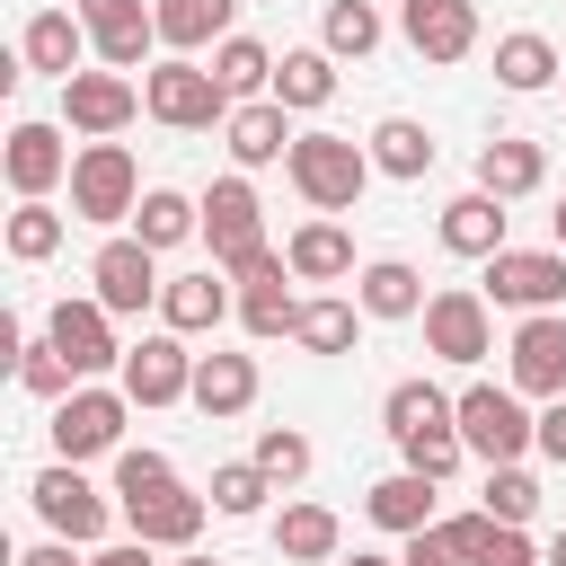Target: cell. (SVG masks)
<instances>
[{"label":"cell","instance_id":"46","mask_svg":"<svg viewBox=\"0 0 566 566\" xmlns=\"http://www.w3.org/2000/svg\"><path fill=\"white\" fill-rule=\"evenodd\" d=\"M398 566H460V548H451L442 531H407V548H398Z\"/></svg>","mask_w":566,"mask_h":566},{"label":"cell","instance_id":"18","mask_svg":"<svg viewBox=\"0 0 566 566\" xmlns=\"http://www.w3.org/2000/svg\"><path fill=\"white\" fill-rule=\"evenodd\" d=\"M292 106H274V97H239L230 106V124H221V150L239 159V168H274V159H292Z\"/></svg>","mask_w":566,"mask_h":566},{"label":"cell","instance_id":"40","mask_svg":"<svg viewBox=\"0 0 566 566\" xmlns=\"http://www.w3.org/2000/svg\"><path fill=\"white\" fill-rule=\"evenodd\" d=\"M212 513H230V522H248V513H265V495H274V478L256 469V460H230V469H212Z\"/></svg>","mask_w":566,"mask_h":566},{"label":"cell","instance_id":"36","mask_svg":"<svg viewBox=\"0 0 566 566\" xmlns=\"http://www.w3.org/2000/svg\"><path fill=\"white\" fill-rule=\"evenodd\" d=\"M274 62H283V53H265L256 35H221V44H212V80H221L230 97H265V88H274Z\"/></svg>","mask_w":566,"mask_h":566},{"label":"cell","instance_id":"26","mask_svg":"<svg viewBox=\"0 0 566 566\" xmlns=\"http://www.w3.org/2000/svg\"><path fill=\"white\" fill-rule=\"evenodd\" d=\"M283 256H292V274H301V283H345V274H354V239H345V221H336V212L301 221V230L283 239Z\"/></svg>","mask_w":566,"mask_h":566},{"label":"cell","instance_id":"33","mask_svg":"<svg viewBox=\"0 0 566 566\" xmlns=\"http://www.w3.org/2000/svg\"><path fill=\"white\" fill-rule=\"evenodd\" d=\"M133 239L142 248H186V239H203V203L177 195V186H150L142 212H133Z\"/></svg>","mask_w":566,"mask_h":566},{"label":"cell","instance_id":"44","mask_svg":"<svg viewBox=\"0 0 566 566\" xmlns=\"http://www.w3.org/2000/svg\"><path fill=\"white\" fill-rule=\"evenodd\" d=\"M18 380H27V389H35V398H71V389H80V371H71V354H62V345H53V336H44V345H27V354H18Z\"/></svg>","mask_w":566,"mask_h":566},{"label":"cell","instance_id":"13","mask_svg":"<svg viewBox=\"0 0 566 566\" xmlns=\"http://www.w3.org/2000/svg\"><path fill=\"white\" fill-rule=\"evenodd\" d=\"M44 336L71 354V371L88 380V371H124V345H115V310L88 292V301H53V318H44Z\"/></svg>","mask_w":566,"mask_h":566},{"label":"cell","instance_id":"47","mask_svg":"<svg viewBox=\"0 0 566 566\" xmlns=\"http://www.w3.org/2000/svg\"><path fill=\"white\" fill-rule=\"evenodd\" d=\"M531 451L566 469V398H548V407H539V442H531Z\"/></svg>","mask_w":566,"mask_h":566},{"label":"cell","instance_id":"15","mask_svg":"<svg viewBox=\"0 0 566 566\" xmlns=\"http://www.w3.org/2000/svg\"><path fill=\"white\" fill-rule=\"evenodd\" d=\"M513 389L522 398H566V310H531L513 327Z\"/></svg>","mask_w":566,"mask_h":566},{"label":"cell","instance_id":"11","mask_svg":"<svg viewBox=\"0 0 566 566\" xmlns=\"http://www.w3.org/2000/svg\"><path fill=\"white\" fill-rule=\"evenodd\" d=\"M124 398L133 407H177L186 389H195V354H186V336L168 327V336H142V345H124Z\"/></svg>","mask_w":566,"mask_h":566},{"label":"cell","instance_id":"19","mask_svg":"<svg viewBox=\"0 0 566 566\" xmlns=\"http://www.w3.org/2000/svg\"><path fill=\"white\" fill-rule=\"evenodd\" d=\"M88 44H97V35H88V18H80V9H35V18H27V35H18V62H27V71H44V80H71V71L88 62Z\"/></svg>","mask_w":566,"mask_h":566},{"label":"cell","instance_id":"27","mask_svg":"<svg viewBox=\"0 0 566 566\" xmlns=\"http://www.w3.org/2000/svg\"><path fill=\"white\" fill-rule=\"evenodd\" d=\"M265 97H274V106H292V115H318V106L336 97V53H327V44H301V53H283Z\"/></svg>","mask_w":566,"mask_h":566},{"label":"cell","instance_id":"31","mask_svg":"<svg viewBox=\"0 0 566 566\" xmlns=\"http://www.w3.org/2000/svg\"><path fill=\"white\" fill-rule=\"evenodd\" d=\"M539 177H548L539 142H522V133H495V142H478V186H486V195H504V203H513V195H531Z\"/></svg>","mask_w":566,"mask_h":566},{"label":"cell","instance_id":"3","mask_svg":"<svg viewBox=\"0 0 566 566\" xmlns=\"http://www.w3.org/2000/svg\"><path fill=\"white\" fill-rule=\"evenodd\" d=\"M283 168H292V186H301L310 212H354L363 186L380 177V168H371V142H354V133H301Z\"/></svg>","mask_w":566,"mask_h":566},{"label":"cell","instance_id":"50","mask_svg":"<svg viewBox=\"0 0 566 566\" xmlns=\"http://www.w3.org/2000/svg\"><path fill=\"white\" fill-rule=\"evenodd\" d=\"M539 566H566V531H557V539H548V548H539Z\"/></svg>","mask_w":566,"mask_h":566},{"label":"cell","instance_id":"22","mask_svg":"<svg viewBox=\"0 0 566 566\" xmlns=\"http://www.w3.org/2000/svg\"><path fill=\"white\" fill-rule=\"evenodd\" d=\"M354 301H363V318H424V274L407 265V256H371L363 274H354Z\"/></svg>","mask_w":566,"mask_h":566},{"label":"cell","instance_id":"23","mask_svg":"<svg viewBox=\"0 0 566 566\" xmlns=\"http://www.w3.org/2000/svg\"><path fill=\"white\" fill-rule=\"evenodd\" d=\"M212 424L256 407V354H195V389H186Z\"/></svg>","mask_w":566,"mask_h":566},{"label":"cell","instance_id":"1","mask_svg":"<svg viewBox=\"0 0 566 566\" xmlns=\"http://www.w3.org/2000/svg\"><path fill=\"white\" fill-rule=\"evenodd\" d=\"M380 433L398 442V460L407 469H424V478H451L460 469V398L451 389H433V380H398L389 398H380Z\"/></svg>","mask_w":566,"mask_h":566},{"label":"cell","instance_id":"25","mask_svg":"<svg viewBox=\"0 0 566 566\" xmlns=\"http://www.w3.org/2000/svg\"><path fill=\"white\" fill-rule=\"evenodd\" d=\"M203 513H212V495L168 486V495H150V504H124V531H133V539H150V548H195Z\"/></svg>","mask_w":566,"mask_h":566},{"label":"cell","instance_id":"34","mask_svg":"<svg viewBox=\"0 0 566 566\" xmlns=\"http://www.w3.org/2000/svg\"><path fill=\"white\" fill-rule=\"evenodd\" d=\"M495 80H504L513 97H539V88L557 80V44H548V35H531V27L495 35Z\"/></svg>","mask_w":566,"mask_h":566},{"label":"cell","instance_id":"29","mask_svg":"<svg viewBox=\"0 0 566 566\" xmlns=\"http://www.w3.org/2000/svg\"><path fill=\"white\" fill-rule=\"evenodd\" d=\"M274 548H283V566H336V548H345V522H336L327 504H283V522H274Z\"/></svg>","mask_w":566,"mask_h":566},{"label":"cell","instance_id":"53","mask_svg":"<svg viewBox=\"0 0 566 566\" xmlns=\"http://www.w3.org/2000/svg\"><path fill=\"white\" fill-rule=\"evenodd\" d=\"M177 566H221V557H195V548H186V557H177Z\"/></svg>","mask_w":566,"mask_h":566},{"label":"cell","instance_id":"35","mask_svg":"<svg viewBox=\"0 0 566 566\" xmlns=\"http://www.w3.org/2000/svg\"><path fill=\"white\" fill-rule=\"evenodd\" d=\"M354 336H363V301H336V292L301 301V327H292V345H310V354H354Z\"/></svg>","mask_w":566,"mask_h":566},{"label":"cell","instance_id":"9","mask_svg":"<svg viewBox=\"0 0 566 566\" xmlns=\"http://www.w3.org/2000/svg\"><path fill=\"white\" fill-rule=\"evenodd\" d=\"M27 504L44 513V531H62V539H80V548H97V539H106V495L80 478V460H53V469H35Z\"/></svg>","mask_w":566,"mask_h":566},{"label":"cell","instance_id":"17","mask_svg":"<svg viewBox=\"0 0 566 566\" xmlns=\"http://www.w3.org/2000/svg\"><path fill=\"white\" fill-rule=\"evenodd\" d=\"M71 9L88 18V35H97V62H106V71H142V62H150V44H159L150 0H71Z\"/></svg>","mask_w":566,"mask_h":566},{"label":"cell","instance_id":"6","mask_svg":"<svg viewBox=\"0 0 566 566\" xmlns=\"http://www.w3.org/2000/svg\"><path fill=\"white\" fill-rule=\"evenodd\" d=\"M495 301L478 292V283H442L433 301H424V354H442V363H486L495 354V318H486Z\"/></svg>","mask_w":566,"mask_h":566},{"label":"cell","instance_id":"14","mask_svg":"<svg viewBox=\"0 0 566 566\" xmlns=\"http://www.w3.org/2000/svg\"><path fill=\"white\" fill-rule=\"evenodd\" d=\"M203 239H212V265H221V274H230V265H239L248 248H265L248 168H239V177H212V186H203Z\"/></svg>","mask_w":566,"mask_h":566},{"label":"cell","instance_id":"5","mask_svg":"<svg viewBox=\"0 0 566 566\" xmlns=\"http://www.w3.org/2000/svg\"><path fill=\"white\" fill-rule=\"evenodd\" d=\"M142 168H133V150L124 142H80V159H71V221H133L142 212Z\"/></svg>","mask_w":566,"mask_h":566},{"label":"cell","instance_id":"2","mask_svg":"<svg viewBox=\"0 0 566 566\" xmlns=\"http://www.w3.org/2000/svg\"><path fill=\"white\" fill-rule=\"evenodd\" d=\"M230 88L212 80V62H195V53H177V62H150L142 71V115L150 124H168V133H221L230 124Z\"/></svg>","mask_w":566,"mask_h":566},{"label":"cell","instance_id":"38","mask_svg":"<svg viewBox=\"0 0 566 566\" xmlns=\"http://www.w3.org/2000/svg\"><path fill=\"white\" fill-rule=\"evenodd\" d=\"M318 44H327L336 62H363V53L380 44V9H371V0H327V27H318Z\"/></svg>","mask_w":566,"mask_h":566},{"label":"cell","instance_id":"42","mask_svg":"<svg viewBox=\"0 0 566 566\" xmlns=\"http://www.w3.org/2000/svg\"><path fill=\"white\" fill-rule=\"evenodd\" d=\"M168 486H177L168 451H115V504H150V495H168Z\"/></svg>","mask_w":566,"mask_h":566},{"label":"cell","instance_id":"12","mask_svg":"<svg viewBox=\"0 0 566 566\" xmlns=\"http://www.w3.org/2000/svg\"><path fill=\"white\" fill-rule=\"evenodd\" d=\"M62 115H71V133L115 142V133L142 115V88H133L124 71H71V80H62Z\"/></svg>","mask_w":566,"mask_h":566},{"label":"cell","instance_id":"51","mask_svg":"<svg viewBox=\"0 0 566 566\" xmlns=\"http://www.w3.org/2000/svg\"><path fill=\"white\" fill-rule=\"evenodd\" d=\"M548 230H557V248H566V203H557V212H548Z\"/></svg>","mask_w":566,"mask_h":566},{"label":"cell","instance_id":"48","mask_svg":"<svg viewBox=\"0 0 566 566\" xmlns=\"http://www.w3.org/2000/svg\"><path fill=\"white\" fill-rule=\"evenodd\" d=\"M18 566H88V557H80V539H62V531H53V539H44V548H27Z\"/></svg>","mask_w":566,"mask_h":566},{"label":"cell","instance_id":"7","mask_svg":"<svg viewBox=\"0 0 566 566\" xmlns=\"http://www.w3.org/2000/svg\"><path fill=\"white\" fill-rule=\"evenodd\" d=\"M495 310H566V248H495L486 256V283H478Z\"/></svg>","mask_w":566,"mask_h":566},{"label":"cell","instance_id":"30","mask_svg":"<svg viewBox=\"0 0 566 566\" xmlns=\"http://www.w3.org/2000/svg\"><path fill=\"white\" fill-rule=\"evenodd\" d=\"M150 18H159V44L168 53H203V44L230 35L239 0H150Z\"/></svg>","mask_w":566,"mask_h":566},{"label":"cell","instance_id":"32","mask_svg":"<svg viewBox=\"0 0 566 566\" xmlns=\"http://www.w3.org/2000/svg\"><path fill=\"white\" fill-rule=\"evenodd\" d=\"M371 168L398 177V186H416V177L433 168V133H424L416 115H380V124H371Z\"/></svg>","mask_w":566,"mask_h":566},{"label":"cell","instance_id":"10","mask_svg":"<svg viewBox=\"0 0 566 566\" xmlns=\"http://www.w3.org/2000/svg\"><path fill=\"white\" fill-rule=\"evenodd\" d=\"M88 283H97V301L115 310V318H142L168 283H159V248H142V239H106L97 256H88Z\"/></svg>","mask_w":566,"mask_h":566},{"label":"cell","instance_id":"8","mask_svg":"<svg viewBox=\"0 0 566 566\" xmlns=\"http://www.w3.org/2000/svg\"><path fill=\"white\" fill-rule=\"evenodd\" d=\"M124 416H133V398H124V380L115 389H71V398H53V451L62 460H97V451H115L124 442Z\"/></svg>","mask_w":566,"mask_h":566},{"label":"cell","instance_id":"43","mask_svg":"<svg viewBox=\"0 0 566 566\" xmlns=\"http://www.w3.org/2000/svg\"><path fill=\"white\" fill-rule=\"evenodd\" d=\"M486 513H495V522H531V513H539V478H531L522 460L486 469Z\"/></svg>","mask_w":566,"mask_h":566},{"label":"cell","instance_id":"16","mask_svg":"<svg viewBox=\"0 0 566 566\" xmlns=\"http://www.w3.org/2000/svg\"><path fill=\"white\" fill-rule=\"evenodd\" d=\"M398 35L424 62H469L478 53V0H398Z\"/></svg>","mask_w":566,"mask_h":566},{"label":"cell","instance_id":"20","mask_svg":"<svg viewBox=\"0 0 566 566\" xmlns=\"http://www.w3.org/2000/svg\"><path fill=\"white\" fill-rule=\"evenodd\" d=\"M504 221H513V212H504V195L469 186V195H451V203H442V248H451V256H478V265H486L495 248H513V239H504Z\"/></svg>","mask_w":566,"mask_h":566},{"label":"cell","instance_id":"49","mask_svg":"<svg viewBox=\"0 0 566 566\" xmlns=\"http://www.w3.org/2000/svg\"><path fill=\"white\" fill-rule=\"evenodd\" d=\"M88 566H159L150 539H115V548H88Z\"/></svg>","mask_w":566,"mask_h":566},{"label":"cell","instance_id":"52","mask_svg":"<svg viewBox=\"0 0 566 566\" xmlns=\"http://www.w3.org/2000/svg\"><path fill=\"white\" fill-rule=\"evenodd\" d=\"M345 566H398V557H363V548H354V557H345Z\"/></svg>","mask_w":566,"mask_h":566},{"label":"cell","instance_id":"28","mask_svg":"<svg viewBox=\"0 0 566 566\" xmlns=\"http://www.w3.org/2000/svg\"><path fill=\"white\" fill-rule=\"evenodd\" d=\"M159 318H168L177 336H203V327H221V318H230V283H221V265H203V274H177V283L159 292Z\"/></svg>","mask_w":566,"mask_h":566},{"label":"cell","instance_id":"45","mask_svg":"<svg viewBox=\"0 0 566 566\" xmlns=\"http://www.w3.org/2000/svg\"><path fill=\"white\" fill-rule=\"evenodd\" d=\"M433 531H442V539L460 548V566H486V548H495V531H504V522H495V513L478 504V513H442Z\"/></svg>","mask_w":566,"mask_h":566},{"label":"cell","instance_id":"41","mask_svg":"<svg viewBox=\"0 0 566 566\" xmlns=\"http://www.w3.org/2000/svg\"><path fill=\"white\" fill-rule=\"evenodd\" d=\"M248 460H256L274 486H301V478H310V433H292V424H265Z\"/></svg>","mask_w":566,"mask_h":566},{"label":"cell","instance_id":"4","mask_svg":"<svg viewBox=\"0 0 566 566\" xmlns=\"http://www.w3.org/2000/svg\"><path fill=\"white\" fill-rule=\"evenodd\" d=\"M460 442H469V460H486V469H504V460H522L531 442H539V416L522 407V389L504 380H469L460 389Z\"/></svg>","mask_w":566,"mask_h":566},{"label":"cell","instance_id":"24","mask_svg":"<svg viewBox=\"0 0 566 566\" xmlns=\"http://www.w3.org/2000/svg\"><path fill=\"white\" fill-rule=\"evenodd\" d=\"M433 486H442V478H424V469H389V478L363 495V513H371L389 539H407V531H433Z\"/></svg>","mask_w":566,"mask_h":566},{"label":"cell","instance_id":"21","mask_svg":"<svg viewBox=\"0 0 566 566\" xmlns=\"http://www.w3.org/2000/svg\"><path fill=\"white\" fill-rule=\"evenodd\" d=\"M71 159H80V150H71L53 124H18V133H9V186H18V203H27V195H53V186L71 177Z\"/></svg>","mask_w":566,"mask_h":566},{"label":"cell","instance_id":"39","mask_svg":"<svg viewBox=\"0 0 566 566\" xmlns=\"http://www.w3.org/2000/svg\"><path fill=\"white\" fill-rule=\"evenodd\" d=\"M53 248H62V212H53L44 195H27V203L9 212V256H18V265H44Z\"/></svg>","mask_w":566,"mask_h":566},{"label":"cell","instance_id":"37","mask_svg":"<svg viewBox=\"0 0 566 566\" xmlns=\"http://www.w3.org/2000/svg\"><path fill=\"white\" fill-rule=\"evenodd\" d=\"M301 274H274V283H239V327L248 336H292L301 327V301H292Z\"/></svg>","mask_w":566,"mask_h":566}]
</instances>
